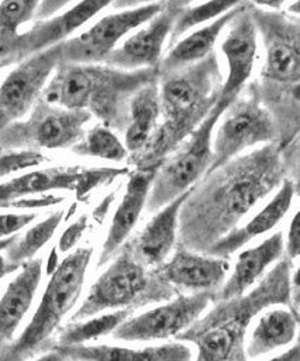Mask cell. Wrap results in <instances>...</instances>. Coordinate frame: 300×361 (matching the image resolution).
Segmentation results:
<instances>
[{"label":"cell","instance_id":"obj_34","mask_svg":"<svg viewBox=\"0 0 300 361\" xmlns=\"http://www.w3.org/2000/svg\"><path fill=\"white\" fill-rule=\"evenodd\" d=\"M38 217L37 213H6L0 214V240L13 237L17 231L30 226Z\"/></svg>","mask_w":300,"mask_h":361},{"label":"cell","instance_id":"obj_7","mask_svg":"<svg viewBox=\"0 0 300 361\" xmlns=\"http://www.w3.org/2000/svg\"><path fill=\"white\" fill-rule=\"evenodd\" d=\"M175 289L158 272L148 271L132 254L128 244L90 286L87 296L73 313V322L90 319L104 310L134 309L152 302L169 300Z\"/></svg>","mask_w":300,"mask_h":361},{"label":"cell","instance_id":"obj_8","mask_svg":"<svg viewBox=\"0 0 300 361\" xmlns=\"http://www.w3.org/2000/svg\"><path fill=\"white\" fill-rule=\"evenodd\" d=\"M232 102L234 99L220 97L203 123L159 166L149 190L148 212L156 213L206 176L213 162V131Z\"/></svg>","mask_w":300,"mask_h":361},{"label":"cell","instance_id":"obj_24","mask_svg":"<svg viewBox=\"0 0 300 361\" xmlns=\"http://www.w3.org/2000/svg\"><path fill=\"white\" fill-rule=\"evenodd\" d=\"M294 195L296 190L293 180L283 179L279 190L273 195V197L246 224L231 231L228 235L214 244L207 254L227 258L252 238L272 230L289 212Z\"/></svg>","mask_w":300,"mask_h":361},{"label":"cell","instance_id":"obj_23","mask_svg":"<svg viewBox=\"0 0 300 361\" xmlns=\"http://www.w3.org/2000/svg\"><path fill=\"white\" fill-rule=\"evenodd\" d=\"M68 361H192L193 350L183 343L128 348L107 344H75L56 347Z\"/></svg>","mask_w":300,"mask_h":361},{"label":"cell","instance_id":"obj_17","mask_svg":"<svg viewBox=\"0 0 300 361\" xmlns=\"http://www.w3.org/2000/svg\"><path fill=\"white\" fill-rule=\"evenodd\" d=\"M230 262L208 254H200L180 247L168 261L156 267L158 275L173 289L193 293H213L223 286Z\"/></svg>","mask_w":300,"mask_h":361},{"label":"cell","instance_id":"obj_3","mask_svg":"<svg viewBox=\"0 0 300 361\" xmlns=\"http://www.w3.org/2000/svg\"><path fill=\"white\" fill-rule=\"evenodd\" d=\"M154 80H159L158 69L121 71L104 63L61 62L45 85L41 99L63 109L87 111L103 126L124 131L131 99Z\"/></svg>","mask_w":300,"mask_h":361},{"label":"cell","instance_id":"obj_1","mask_svg":"<svg viewBox=\"0 0 300 361\" xmlns=\"http://www.w3.org/2000/svg\"><path fill=\"white\" fill-rule=\"evenodd\" d=\"M282 182L283 162L276 142L206 173L192 188L180 209V245L207 254L214 244L238 228L239 221Z\"/></svg>","mask_w":300,"mask_h":361},{"label":"cell","instance_id":"obj_35","mask_svg":"<svg viewBox=\"0 0 300 361\" xmlns=\"http://www.w3.org/2000/svg\"><path fill=\"white\" fill-rule=\"evenodd\" d=\"M87 224H89V217L85 214V216H80L77 220H75L65 231L63 234L61 235L59 238V244H58V248L61 252H68L70 251L73 247H76L77 241L80 240V237L83 235L85 230L87 228Z\"/></svg>","mask_w":300,"mask_h":361},{"label":"cell","instance_id":"obj_14","mask_svg":"<svg viewBox=\"0 0 300 361\" xmlns=\"http://www.w3.org/2000/svg\"><path fill=\"white\" fill-rule=\"evenodd\" d=\"M61 45L15 65L4 78L0 85V135L8 126L30 114L49 78L61 63Z\"/></svg>","mask_w":300,"mask_h":361},{"label":"cell","instance_id":"obj_15","mask_svg":"<svg viewBox=\"0 0 300 361\" xmlns=\"http://www.w3.org/2000/svg\"><path fill=\"white\" fill-rule=\"evenodd\" d=\"M186 4L187 1H165L163 8L142 28L124 39L108 55L104 65L121 71L158 69L165 42Z\"/></svg>","mask_w":300,"mask_h":361},{"label":"cell","instance_id":"obj_28","mask_svg":"<svg viewBox=\"0 0 300 361\" xmlns=\"http://www.w3.org/2000/svg\"><path fill=\"white\" fill-rule=\"evenodd\" d=\"M63 219V210H56L48 217L30 227L23 235L15 237L3 251L8 262L21 268L25 262L35 258V254L51 240Z\"/></svg>","mask_w":300,"mask_h":361},{"label":"cell","instance_id":"obj_29","mask_svg":"<svg viewBox=\"0 0 300 361\" xmlns=\"http://www.w3.org/2000/svg\"><path fill=\"white\" fill-rule=\"evenodd\" d=\"M79 157H90L111 162H123L128 158V151L118 135L101 123L87 130L83 138L70 148Z\"/></svg>","mask_w":300,"mask_h":361},{"label":"cell","instance_id":"obj_5","mask_svg":"<svg viewBox=\"0 0 300 361\" xmlns=\"http://www.w3.org/2000/svg\"><path fill=\"white\" fill-rule=\"evenodd\" d=\"M251 13L265 44L261 86L252 83L259 102L269 113L300 107V25L255 3Z\"/></svg>","mask_w":300,"mask_h":361},{"label":"cell","instance_id":"obj_10","mask_svg":"<svg viewBox=\"0 0 300 361\" xmlns=\"http://www.w3.org/2000/svg\"><path fill=\"white\" fill-rule=\"evenodd\" d=\"M276 137V124L251 86L249 93H239L221 116L213 137V162L208 172L239 157L248 148L275 142Z\"/></svg>","mask_w":300,"mask_h":361},{"label":"cell","instance_id":"obj_19","mask_svg":"<svg viewBox=\"0 0 300 361\" xmlns=\"http://www.w3.org/2000/svg\"><path fill=\"white\" fill-rule=\"evenodd\" d=\"M108 6H111V1L86 0L70 4L66 10L49 18L37 20L28 30L24 31L28 58L63 44L66 39H69L70 34H73L77 28L85 25Z\"/></svg>","mask_w":300,"mask_h":361},{"label":"cell","instance_id":"obj_37","mask_svg":"<svg viewBox=\"0 0 300 361\" xmlns=\"http://www.w3.org/2000/svg\"><path fill=\"white\" fill-rule=\"evenodd\" d=\"M14 238H15V237L13 235V237L0 240V281H1L4 276H7L8 274H11V272L20 269L18 267H15V265H13L11 262H8V261L6 259V257L1 254V251H4V250L13 243Z\"/></svg>","mask_w":300,"mask_h":361},{"label":"cell","instance_id":"obj_32","mask_svg":"<svg viewBox=\"0 0 300 361\" xmlns=\"http://www.w3.org/2000/svg\"><path fill=\"white\" fill-rule=\"evenodd\" d=\"M41 1L37 0H7L0 3V27L20 31V28L37 18Z\"/></svg>","mask_w":300,"mask_h":361},{"label":"cell","instance_id":"obj_33","mask_svg":"<svg viewBox=\"0 0 300 361\" xmlns=\"http://www.w3.org/2000/svg\"><path fill=\"white\" fill-rule=\"evenodd\" d=\"M46 161L38 151H0V179L21 169L37 168Z\"/></svg>","mask_w":300,"mask_h":361},{"label":"cell","instance_id":"obj_2","mask_svg":"<svg viewBox=\"0 0 300 361\" xmlns=\"http://www.w3.org/2000/svg\"><path fill=\"white\" fill-rule=\"evenodd\" d=\"M221 79L214 52L192 66L159 76L162 121L146 148L128 159L134 169H159L215 106L221 96Z\"/></svg>","mask_w":300,"mask_h":361},{"label":"cell","instance_id":"obj_27","mask_svg":"<svg viewBox=\"0 0 300 361\" xmlns=\"http://www.w3.org/2000/svg\"><path fill=\"white\" fill-rule=\"evenodd\" d=\"M297 333L296 316L287 309H272L263 313L249 337L245 354L258 358L289 345Z\"/></svg>","mask_w":300,"mask_h":361},{"label":"cell","instance_id":"obj_30","mask_svg":"<svg viewBox=\"0 0 300 361\" xmlns=\"http://www.w3.org/2000/svg\"><path fill=\"white\" fill-rule=\"evenodd\" d=\"M131 312V309H120L111 313H104L82 322H76L75 324L66 327L65 331L59 336L58 345L86 344V341L113 333L124 320L130 317Z\"/></svg>","mask_w":300,"mask_h":361},{"label":"cell","instance_id":"obj_9","mask_svg":"<svg viewBox=\"0 0 300 361\" xmlns=\"http://www.w3.org/2000/svg\"><path fill=\"white\" fill-rule=\"evenodd\" d=\"M90 118L87 111L54 106L39 97L25 118L1 133L0 151L72 148L83 138Z\"/></svg>","mask_w":300,"mask_h":361},{"label":"cell","instance_id":"obj_22","mask_svg":"<svg viewBox=\"0 0 300 361\" xmlns=\"http://www.w3.org/2000/svg\"><path fill=\"white\" fill-rule=\"evenodd\" d=\"M283 251L285 237L282 231H277L258 245L242 251L238 255L230 278L223 283L218 295H214V299L228 300L245 295L265 271L283 255Z\"/></svg>","mask_w":300,"mask_h":361},{"label":"cell","instance_id":"obj_38","mask_svg":"<svg viewBox=\"0 0 300 361\" xmlns=\"http://www.w3.org/2000/svg\"><path fill=\"white\" fill-rule=\"evenodd\" d=\"M268 361H300V343L293 345L292 348L280 353L279 355L272 357Z\"/></svg>","mask_w":300,"mask_h":361},{"label":"cell","instance_id":"obj_31","mask_svg":"<svg viewBox=\"0 0 300 361\" xmlns=\"http://www.w3.org/2000/svg\"><path fill=\"white\" fill-rule=\"evenodd\" d=\"M239 1H207L201 4H190L187 3L182 11L179 13L173 30L169 37V44L170 47L175 45L180 37L187 32L189 30L207 23V21H214L215 18L221 17L223 14L228 13L234 7L238 6Z\"/></svg>","mask_w":300,"mask_h":361},{"label":"cell","instance_id":"obj_40","mask_svg":"<svg viewBox=\"0 0 300 361\" xmlns=\"http://www.w3.org/2000/svg\"><path fill=\"white\" fill-rule=\"evenodd\" d=\"M287 11L300 16V1H294V3L289 4V6H287Z\"/></svg>","mask_w":300,"mask_h":361},{"label":"cell","instance_id":"obj_25","mask_svg":"<svg viewBox=\"0 0 300 361\" xmlns=\"http://www.w3.org/2000/svg\"><path fill=\"white\" fill-rule=\"evenodd\" d=\"M241 6L242 1H239L238 6L228 13L193 31L192 34L180 38L175 45H172L166 55L162 56L158 68L159 76H165L192 66L213 54L217 39L220 38L224 28L228 27L235 14L239 11Z\"/></svg>","mask_w":300,"mask_h":361},{"label":"cell","instance_id":"obj_13","mask_svg":"<svg viewBox=\"0 0 300 361\" xmlns=\"http://www.w3.org/2000/svg\"><path fill=\"white\" fill-rule=\"evenodd\" d=\"M214 300V293L179 295L163 305L124 320L111 334L123 341H152L177 337L186 331Z\"/></svg>","mask_w":300,"mask_h":361},{"label":"cell","instance_id":"obj_39","mask_svg":"<svg viewBox=\"0 0 300 361\" xmlns=\"http://www.w3.org/2000/svg\"><path fill=\"white\" fill-rule=\"evenodd\" d=\"M34 361H68V360H66V357L58 348H55V350H52V351L38 357Z\"/></svg>","mask_w":300,"mask_h":361},{"label":"cell","instance_id":"obj_43","mask_svg":"<svg viewBox=\"0 0 300 361\" xmlns=\"http://www.w3.org/2000/svg\"><path fill=\"white\" fill-rule=\"evenodd\" d=\"M1 68H4V66H3V65H1V63H0V69H1Z\"/></svg>","mask_w":300,"mask_h":361},{"label":"cell","instance_id":"obj_6","mask_svg":"<svg viewBox=\"0 0 300 361\" xmlns=\"http://www.w3.org/2000/svg\"><path fill=\"white\" fill-rule=\"evenodd\" d=\"M92 255V247H79L55 267L32 317L21 334L1 353L0 361H25L46 345L77 302Z\"/></svg>","mask_w":300,"mask_h":361},{"label":"cell","instance_id":"obj_36","mask_svg":"<svg viewBox=\"0 0 300 361\" xmlns=\"http://www.w3.org/2000/svg\"><path fill=\"white\" fill-rule=\"evenodd\" d=\"M285 250L290 261L300 257V209L293 216L289 224V230L285 241Z\"/></svg>","mask_w":300,"mask_h":361},{"label":"cell","instance_id":"obj_16","mask_svg":"<svg viewBox=\"0 0 300 361\" xmlns=\"http://www.w3.org/2000/svg\"><path fill=\"white\" fill-rule=\"evenodd\" d=\"M256 35L258 28L251 13V3L242 1L220 45L227 62V78L220 97L235 99L251 78L258 49Z\"/></svg>","mask_w":300,"mask_h":361},{"label":"cell","instance_id":"obj_21","mask_svg":"<svg viewBox=\"0 0 300 361\" xmlns=\"http://www.w3.org/2000/svg\"><path fill=\"white\" fill-rule=\"evenodd\" d=\"M42 275V258H34L18 269L0 298V355L11 344L14 333L31 307Z\"/></svg>","mask_w":300,"mask_h":361},{"label":"cell","instance_id":"obj_41","mask_svg":"<svg viewBox=\"0 0 300 361\" xmlns=\"http://www.w3.org/2000/svg\"><path fill=\"white\" fill-rule=\"evenodd\" d=\"M293 283H294L296 286H300V267L297 268V271H296L294 275H293Z\"/></svg>","mask_w":300,"mask_h":361},{"label":"cell","instance_id":"obj_11","mask_svg":"<svg viewBox=\"0 0 300 361\" xmlns=\"http://www.w3.org/2000/svg\"><path fill=\"white\" fill-rule=\"evenodd\" d=\"M165 6V1L139 3L101 17L90 28L70 37L61 45V62L96 65L104 63L118 42L135 28L146 24Z\"/></svg>","mask_w":300,"mask_h":361},{"label":"cell","instance_id":"obj_42","mask_svg":"<svg viewBox=\"0 0 300 361\" xmlns=\"http://www.w3.org/2000/svg\"><path fill=\"white\" fill-rule=\"evenodd\" d=\"M293 183H294V190H296V193H300V175H299L297 180L293 182Z\"/></svg>","mask_w":300,"mask_h":361},{"label":"cell","instance_id":"obj_18","mask_svg":"<svg viewBox=\"0 0 300 361\" xmlns=\"http://www.w3.org/2000/svg\"><path fill=\"white\" fill-rule=\"evenodd\" d=\"M155 173L156 171L154 169H134L130 173L124 195L113 214L108 231L101 245L97 267L107 264L108 259H111L125 244L131 231L137 226L142 210L146 207Z\"/></svg>","mask_w":300,"mask_h":361},{"label":"cell","instance_id":"obj_12","mask_svg":"<svg viewBox=\"0 0 300 361\" xmlns=\"http://www.w3.org/2000/svg\"><path fill=\"white\" fill-rule=\"evenodd\" d=\"M125 173V168L51 166L32 169L0 182V207H11L18 200L49 195L54 190H70L79 200H86L96 188Z\"/></svg>","mask_w":300,"mask_h":361},{"label":"cell","instance_id":"obj_4","mask_svg":"<svg viewBox=\"0 0 300 361\" xmlns=\"http://www.w3.org/2000/svg\"><path fill=\"white\" fill-rule=\"evenodd\" d=\"M292 261L282 259L249 293L218 300L206 317L196 320L177 338L197 347V361H245L244 337L252 319L272 305L290 300Z\"/></svg>","mask_w":300,"mask_h":361},{"label":"cell","instance_id":"obj_20","mask_svg":"<svg viewBox=\"0 0 300 361\" xmlns=\"http://www.w3.org/2000/svg\"><path fill=\"white\" fill-rule=\"evenodd\" d=\"M190 190L158 210L137 238L128 244L134 257L146 268L162 265L173 250L179 231L180 209Z\"/></svg>","mask_w":300,"mask_h":361},{"label":"cell","instance_id":"obj_26","mask_svg":"<svg viewBox=\"0 0 300 361\" xmlns=\"http://www.w3.org/2000/svg\"><path fill=\"white\" fill-rule=\"evenodd\" d=\"M161 118L159 80L142 86L131 99L130 117L124 130L128 159L139 155L149 144Z\"/></svg>","mask_w":300,"mask_h":361}]
</instances>
